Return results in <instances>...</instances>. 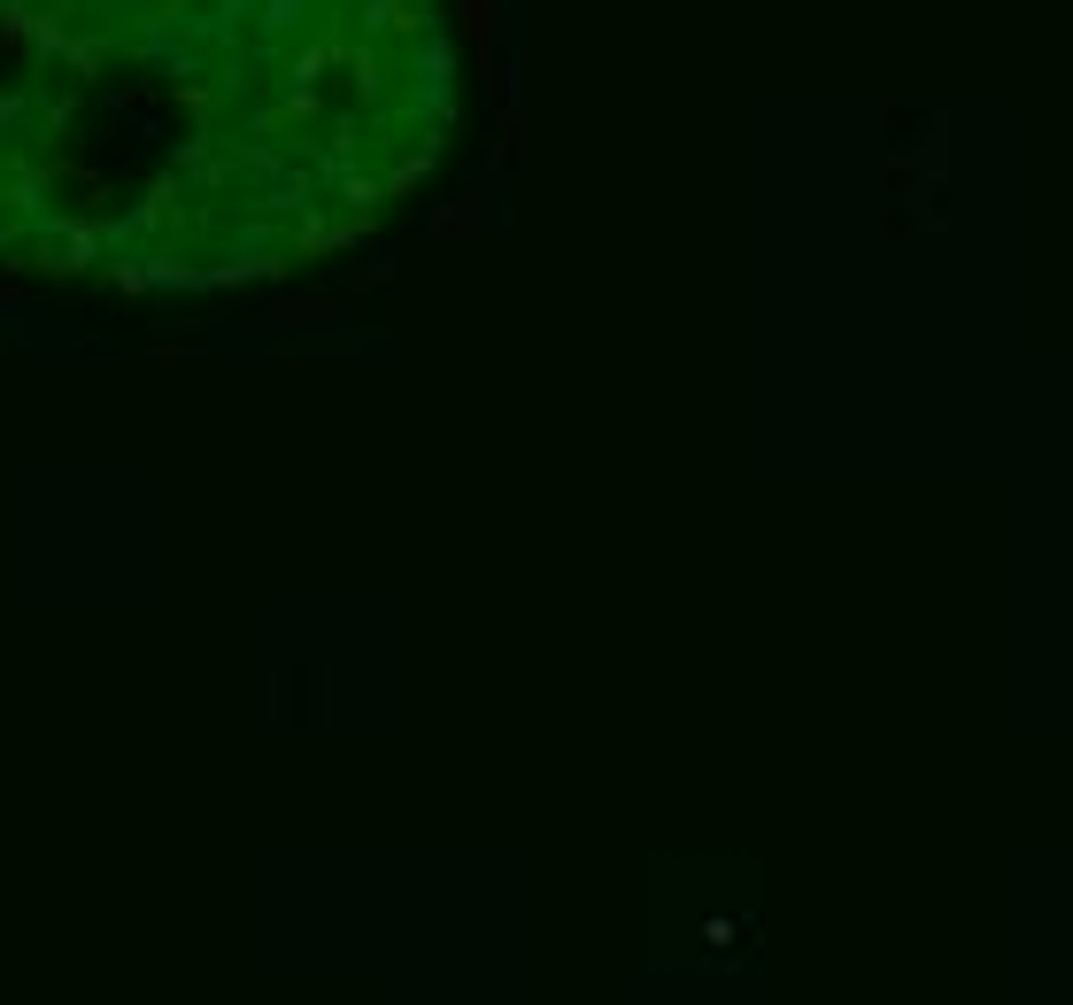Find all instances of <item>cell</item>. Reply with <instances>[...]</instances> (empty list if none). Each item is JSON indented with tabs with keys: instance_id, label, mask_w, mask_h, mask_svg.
I'll list each match as a JSON object with an SVG mask.
<instances>
[{
	"instance_id": "1",
	"label": "cell",
	"mask_w": 1073,
	"mask_h": 1005,
	"mask_svg": "<svg viewBox=\"0 0 1073 1005\" xmlns=\"http://www.w3.org/2000/svg\"><path fill=\"white\" fill-rule=\"evenodd\" d=\"M464 24H472L479 39H495V0H464Z\"/></svg>"
}]
</instances>
